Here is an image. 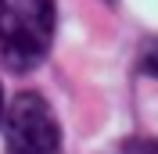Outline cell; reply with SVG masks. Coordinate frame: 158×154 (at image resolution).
Listing matches in <instances>:
<instances>
[{"mask_svg": "<svg viewBox=\"0 0 158 154\" xmlns=\"http://www.w3.org/2000/svg\"><path fill=\"white\" fill-rule=\"evenodd\" d=\"M54 0H0V58L22 75L43 65L54 43Z\"/></svg>", "mask_w": 158, "mask_h": 154, "instance_id": "1", "label": "cell"}, {"mask_svg": "<svg viewBox=\"0 0 158 154\" xmlns=\"http://www.w3.org/2000/svg\"><path fill=\"white\" fill-rule=\"evenodd\" d=\"M4 122V144L7 154H61V125L54 107L32 90L15 93L7 104Z\"/></svg>", "mask_w": 158, "mask_h": 154, "instance_id": "2", "label": "cell"}, {"mask_svg": "<svg viewBox=\"0 0 158 154\" xmlns=\"http://www.w3.org/2000/svg\"><path fill=\"white\" fill-rule=\"evenodd\" d=\"M115 154H158V140L133 136V140H122V144L115 147Z\"/></svg>", "mask_w": 158, "mask_h": 154, "instance_id": "3", "label": "cell"}, {"mask_svg": "<svg viewBox=\"0 0 158 154\" xmlns=\"http://www.w3.org/2000/svg\"><path fill=\"white\" fill-rule=\"evenodd\" d=\"M140 72L151 75V79H158V43L144 47V54H140Z\"/></svg>", "mask_w": 158, "mask_h": 154, "instance_id": "4", "label": "cell"}, {"mask_svg": "<svg viewBox=\"0 0 158 154\" xmlns=\"http://www.w3.org/2000/svg\"><path fill=\"white\" fill-rule=\"evenodd\" d=\"M0 118H4V93H0Z\"/></svg>", "mask_w": 158, "mask_h": 154, "instance_id": "5", "label": "cell"}]
</instances>
